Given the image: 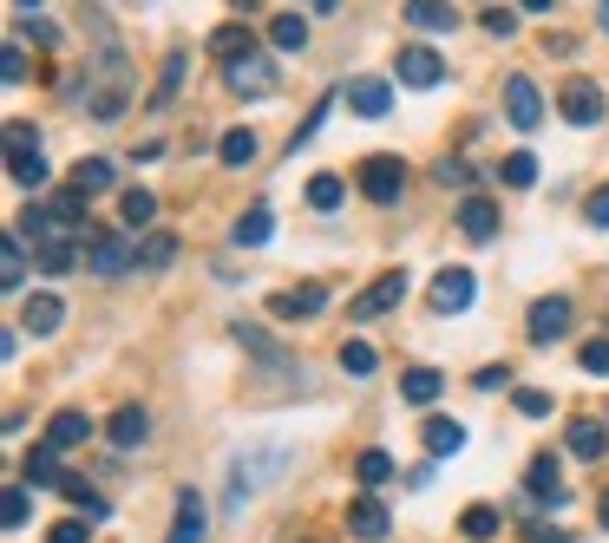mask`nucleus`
Wrapping results in <instances>:
<instances>
[{"mask_svg":"<svg viewBox=\"0 0 609 543\" xmlns=\"http://www.w3.org/2000/svg\"><path fill=\"white\" fill-rule=\"evenodd\" d=\"M26 511H33V498H26V485H13V492L0 498V524H7V531H20V524H26Z\"/></svg>","mask_w":609,"mask_h":543,"instance_id":"37998d69","label":"nucleus"},{"mask_svg":"<svg viewBox=\"0 0 609 543\" xmlns=\"http://www.w3.org/2000/svg\"><path fill=\"white\" fill-rule=\"evenodd\" d=\"M499 177H505L512 190H525V184H538V157H531V151H512V157L499 164Z\"/></svg>","mask_w":609,"mask_h":543,"instance_id":"58836bf2","label":"nucleus"},{"mask_svg":"<svg viewBox=\"0 0 609 543\" xmlns=\"http://www.w3.org/2000/svg\"><path fill=\"white\" fill-rule=\"evenodd\" d=\"M590 223H597V229H609V184L590 197Z\"/></svg>","mask_w":609,"mask_h":543,"instance_id":"6e6d98bb","label":"nucleus"},{"mask_svg":"<svg viewBox=\"0 0 609 543\" xmlns=\"http://www.w3.org/2000/svg\"><path fill=\"white\" fill-rule=\"evenodd\" d=\"M577 361H584V374L609 380V334H604V341H584V354H577Z\"/></svg>","mask_w":609,"mask_h":543,"instance_id":"a18cd8bd","label":"nucleus"},{"mask_svg":"<svg viewBox=\"0 0 609 543\" xmlns=\"http://www.w3.org/2000/svg\"><path fill=\"white\" fill-rule=\"evenodd\" d=\"M394 79L413 85V92H433V85L446 79V59H440L433 46H400V52H394Z\"/></svg>","mask_w":609,"mask_h":543,"instance_id":"20e7f679","label":"nucleus"},{"mask_svg":"<svg viewBox=\"0 0 609 543\" xmlns=\"http://www.w3.org/2000/svg\"><path fill=\"white\" fill-rule=\"evenodd\" d=\"M33 262H39V275H72V269L85 262V249H79L72 236H52L46 249H33Z\"/></svg>","mask_w":609,"mask_h":543,"instance_id":"f3484780","label":"nucleus"},{"mask_svg":"<svg viewBox=\"0 0 609 543\" xmlns=\"http://www.w3.org/2000/svg\"><path fill=\"white\" fill-rule=\"evenodd\" d=\"M7 151H39V131L13 118V125H7Z\"/></svg>","mask_w":609,"mask_h":543,"instance_id":"09e8293b","label":"nucleus"},{"mask_svg":"<svg viewBox=\"0 0 609 543\" xmlns=\"http://www.w3.org/2000/svg\"><path fill=\"white\" fill-rule=\"evenodd\" d=\"M72 190H85V197L112 190V157H79L72 164Z\"/></svg>","mask_w":609,"mask_h":543,"instance_id":"c85d7f7f","label":"nucleus"},{"mask_svg":"<svg viewBox=\"0 0 609 543\" xmlns=\"http://www.w3.org/2000/svg\"><path fill=\"white\" fill-rule=\"evenodd\" d=\"M230 236H236V249H256V243H269V236H276V210H269V203H249V210L236 216V229H230Z\"/></svg>","mask_w":609,"mask_h":543,"instance_id":"dca6fc26","label":"nucleus"},{"mask_svg":"<svg viewBox=\"0 0 609 543\" xmlns=\"http://www.w3.org/2000/svg\"><path fill=\"white\" fill-rule=\"evenodd\" d=\"M223 79H230V92H243V98H269V92H276V59L243 52V59L223 66Z\"/></svg>","mask_w":609,"mask_h":543,"instance_id":"39448f33","label":"nucleus"},{"mask_svg":"<svg viewBox=\"0 0 609 543\" xmlns=\"http://www.w3.org/2000/svg\"><path fill=\"white\" fill-rule=\"evenodd\" d=\"M400 400H407V406H433V400H440V374H433V367H407Z\"/></svg>","mask_w":609,"mask_h":543,"instance_id":"c756f323","label":"nucleus"},{"mask_svg":"<svg viewBox=\"0 0 609 543\" xmlns=\"http://www.w3.org/2000/svg\"><path fill=\"white\" fill-rule=\"evenodd\" d=\"M505 380H512V367H479V374H472V387H479V393H499Z\"/></svg>","mask_w":609,"mask_h":543,"instance_id":"603ef678","label":"nucleus"},{"mask_svg":"<svg viewBox=\"0 0 609 543\" xmlns=\"http://www.w3.org/2000/svg\"><path fill=\"white\" fill-rule=\"evenodd\" d=\"M525 498H531V505H564V498H571V492H564V472H558L551 452L531 459V472H525Z\"/></svg>","mask_w":609,"mask_h":543,"instance_id":"9b49d317","label":"nucleus"},{"mask_svg":"<svg viewBox=\"0 0 609 543\" xmlns=\"http://www.w3.org/2000/svg\"><path fill=\"white\" fill-rule=\"evenodd\" d=\"M20 321H26L33 334H52V328L66 321V302H59V295H26V308H20Z\"/></svg>","mask_w":609,"mask_h":543,"instance_id":"a878e982","label":"nucleus"},{"mask_svg":"<svg viewBox=\"0 0 609 543\" xmlns=\"http://www.w3.org/2000/svg\"><path fill=\"white\" fill-rule=\"evenodd\" d=\"M597 518H604V531H609V492H604V505H597Z\"/></svg>","mask_w":609,"mask_h":543,"instance_id":"13d9d810","label":"nucleus"},{"mask_svg":"<svg viewBox=\"0 0 609 543\" xmlns=\"http://www.w3.org/2000/svg\"><path fill=\"white\" fill-rule=\"evenodd\" d=\"M512 406H518L525 420H544V413H551V393H538V387H518V393H512Z\"/></svg>","mask_w":609,"mask_h":543,"instance_id":"c03bdc74","label":"nucleus"},{"mask_svg":"<svg viewBox=\"0 0 609 543\" xmlns=\"http://www.w3.org/2000/svg\"><path fill=\"white\" fill-rule=\"evenodd\" d=\"M105 439H112L118 452L144 446V439H151V420H144V406H118V413H112V426H105Z\"/></svg>","mask_w":609,"mask_h":543,"instance_id":"2eb2a0df","label":"nucleus"},{"mask_svg":"<svg viewBox=\"0 0 609 543\" xmlns=\"http://www.w3.org/2000/svg\"><path fill=\"white\" fill-rule=\"evenodd\" d=\"M59 492H66V505H72V511H85L92 524H105V498H98L85 479H72V472H66V485H59Z\"/></svg>","mask_w":609,"mask_h":543,"instance_id":"72a5a7b5","label":"nucleus"},{"mask_svg":"<svg viewBox=\"0 0 609 543\" xmlns=\"http://www.w3.org/2000/svg\"><path fill=\"white\" fill-rule=\"evenodd\" d=\"M236 341H243V347H249L262 367H276V374H289V367H295V361H289V354H282V347H276L262 328H256V321H236Z\"/></svg>","mask_w":609,"mask_h":543,"instance_id":"412c9836","label":"nucleus"},{"mask_svg":"<svg viewBox=\"0 0 609 543\" xmlns=\"http://www.w3.org/2000/svg\"><path fill=\"white\" fill-rule=\"evenodd\" d=\"M420 439H426V459H453V452L466 446V426H459V420H426Z\"/></svg>","mask_w":609,"mask_h":543,"instance_id":"5701e85b","label":"nucleus"},{"mask_svg":"<svg viewBox=\"0 0 609 543\" xmlns=\"http://www.w3.org/2000/svg\"><path fill=\"white\" fill-rule=\"evenodd\" d=\"M85 524H92V518H59V524L46 531V543H85V538H92Z\"/></svg>","mask_w":609,"mask_h":543,"instance_id":"49530a36","label":"nucleus"},{"mask_svg":"<svg viewBox=\"0 0 609 543\" xmlns=\"http://www.w3.org/2000/svg\"><path fill=\"white\" fill-rule=\"evenodd\" d=\"M459 229H466L472 243H492V236H499V210H492V197H459Z\"/></svg>","mask_w":609,"mask_h":543,"instance_id":"ddd939ff","label":"nucleus"},{"mask_svg":"<svg viewBox=\"0 0 609 543\" xmlns=\"http://www.w3.org/2000/svg\"><path fill=\"white\" fill-rule=\"evenodd\" d=\"M597 20H604V33H609V0H604V7H597Z\"/></svg>","mask_w":609,"mask_h":543,"instance_id":"052dcab7","label":"nucleus"},{"mask_svg":"<svg viewBox=\"0 0 609 543\" xmlns=\"http://www.w3.org/2000/svg\"><path fill=\"white\" fill-rule=\"evenodd\" d=\"M118 216H125V229H144V223L157 216V197H151V190H125V197H118Z\"/></svg>","mask_w":609,"mask_h":543,"instance_id":"c9c22d12","label":"nucleus"},{"mask_svg":"<svg viewBox=\"0 0 609 543\" xmlns=\"http://www.w3.org/2000/svg\"><path fill=\"white\" fill-rule=\"evenodd\" d=\"M269 46H276V52H302V46H308V20H302V13H276V20H269Z\"/></svg>","mask_w":609,"mask_h":543,"instance_id":"bb28decb","label":"nucleus"},{"mask_svg":"<svg viewBox=\"0 0 609 543\" xmlns=\"http://www.w3.org/2000/svg\"><path fill=\"white\" fill-rule=\"evenodd\" d=\"M341 98H348L354 118H387V111H394V85H387V79H348Z\"/></svg>","mask_w":609,"mask_h":543,"instance_id":"9d476101","label":"nucleus"},{"mask_svg":"<svg viewBox=\"0 0 609 543\" xmlns=\"http://www.w3.org/2000/svg\"><path fill=\"white\" fill-rule=\"evenodd\" d=\"M0 79H7V85H20V79H26V52H20V46H7V52H0Z\"/></svg>","mask_w":609,"mask_h":543,"instance_id":"de8ad7c7","label":"nucleus"},{"mask_svg":"<svg viewBox=\"0 0 609 543\" xmlns=\"http://www.w3.org/2000/svg\"><path fill=\"white\" fill-rule=\"evenodd\" d=\"M407 302V269H380L354 302H348V321H380V315H394Z\"/></svg>","mask_w":609,"mask_h":543,"instance_id":"f257e3e1","label":"nucleus"},{"mask_svg":"<svg viewBox=\"0 0 609 543\" xmlns=\"http://www.w3.org/2000/svg\"><path fill=\"white\" fill-rule=\"evenodd\" d=\"M52 216H59V229H66V236H79V229H85V190H72V184H66V190L52 197Z\"/></svg>","mask_w":609,"mask_h":543,"instance_id":"2f4dec72","label":"nucleus"},{"mask_svg":"<svg viewBox=\"0 0 609 543\" xmlns=\"http://www.w3.org/2000/svg\"><path fill=\"white\" fill-rule=\"evenodd\" d=\"M216 157H223V164H236V170H243V164H249V157H256V131H223V138H216Z\"/></svg>","mask_w":609,"mask_h":543,"instance_id":"4c0bfd02","label":"nucleus"},{"mask_svg":"<svg viewBox=\"0 0 609 543\" xmlns=\"http://www.w3.org/2000/svg\"><path fill=\"white\" fill-rule=\"evenodd\" d=\"M505 118H512L518 131H538V125H544V92H538L525 72L505 79Z\"/></svg>","mask_w":609,"mask_h":543,"instance_id":"0eeeda50","label":"nucleus"},{"mask_svg":"<svg viewBox=\"0 0 609 543\" xmlns=\"http://www.w3.org/2000/svg\"><path fill=\"white\" fill-rule=\"evenodd\" d=\"M564 446H571V459H604V446H609L604 420H571V433H564Z\"/></svg>","mask_w":609,"mask_h":543,"instance_id":"b1692460","label":"nucleus"},{"mask_svg":"<svg viewBox=\"0 0 609 543\" xmlns=\"http://www.w3.org/2000/svg\"><path fill=\"white\" fill-rule=\"evenodd\" d=\"M269 308H276L282 321H295V315H321V308H328V288H321V282H302V288H282Z\"/></svg>","mask_w":609,"mask_h":543,"instance_id":"4468645a","label":"nucleus"},{"mask_svg":"<svg viewBox=\"0 0 609 543\" xmlns=\"http://www.w3.org/2000/svg\"><path fill=\"white\" fill-rule=\"evenodd\" d=\"M400 13H407L420 33H453V26H459V7H446V0H407Z\"/></svg>","mask_w":609,"mask_h":543,"instance_id":"6ab92c4d","label":"nucleus"},{"mask_svg":"<svg viewBox=\"0 0 609 543\" xmlns=\"http://www.w3.org/2000/svg\"><path fill=\"white\" fill-rule=\"evenodd\" d=\"M440 184H446V190H453V184L466 190V184H472V164H459V157H446V164H440Z\"/></svg>","mask_w":609,"mask_h":543,"instance_id":"3c124183","label":"nucleus"},{"mask_svg":"<svg viewBox=\"0 0 609 543\" xmlns=\"http://www.w3.org/2000/svg\"><path fill=\"white\" fill-rule=\"evenodd\" d=\"M171 256H177V236H164V229H157V236H144V249H138V269H164Z\"/></svg>","mask_w":609,"mask_h":543,"instance_id":"a19ab883","label":"nucleus"},{"mask_svg":"<svg viewBox=\"0 0 609 543\" xmlns=\"http://www.w3.org/2000/svg\"><path fill=\"white\" fill-rule=\"evenodd\" d=\"M354 479H361V492H380V485L394 479V459H387V452H361V459H354Z\"/></svg>","mask_w":609,"mask_h":543,"instance_id":"e433bc0d","label":"nucleus"},{"mask_svg":"<svg viewBox=\"0 0 609 543\" xmlns=\"http://www.w3.org/2000/svg\"><path fill=\"white\" fill-rule=\"evenodd\" d=\"M341 374L367 380V374H374V347H367V341H341Z\"/></svg>","mask_w":609,"mask_h":543,"instance_id":"79ce46f5","label":"nucleus"},{"mask_svg":"<svg viewBox=\"0 0 609 543\" xmlns=\"http://www.w3.org/2000/svg\"><path fill=\"white\" fill-rule=\"evenodd\" d=\"M52 452H59V446H33V452L20 459V485H33V492H39V485H52V492H59V485H66V472L52 465Z\"/></svg>","mask_w":609,"mask_h":543,"instance_id":"a211bd4d","label":"nucleus"},{"mask_svg":"<svg viewBox=\"0 0 609 543\" xmlns=\"http://www.w3.org/2000/svg\"><path fill=\"white\" fill-rule=\"evenodd\" d=\"M485 33H499V39H512V33H518V13H505V7H492V13H485Z\"/></svg>","mask_w":609,"mask_h":543,"instance_id":"8fccbe9b","label":"nucleus"},{"mask_svg":"<svg viewBox=\"0 0 609 543\" xmlns=\"http://www.w3.org/2000/svg\"><path fill=\"white\" fill-rule=\"evenodd\" d=\"M308 7H321V13H335V7H341V0H308Z\"/></svg>","mask_w":609,"mask_h":543,"instance_id":"bf43d9fd","label":"nucleus"},{"mask_svg":"<svg viewBox=\"0 0 609 543\" xmlns=\"http://www.w3.org/2000/svg\"><path fill=\"white\" fill-rule=\"evenodd\" d=\"M564 328H571V302H564V295L531 302V321H525V341H531V347H551Z\"/></svg>","mask_w":609,"mask_h":543,"instance_id":"1a4fd4ad","label":"nucleus"},{"mask_svg":"<svg viewBox=\"0 0 609 543\" xmlns=\"http://www.w3.org/2000/svg\"><path fill=\"white\" fill-rule=\"evenodd\" d=\"M210 52H216V59L230 66V59H243V52H256V33H249L243 20H230V26H216V33H210Z\"/></svg>","mask_w":609,"mask_h":543,"instance_id":"393cba45","label":"nucleus"},{"mask_svg":"<svg viewBox=\"0 0 609 543\" xmlns=\"http://www.w3.org/2000/svg\"><path fill=\"white\" fill-rule=\"evenodd\" d=\"M7 177H13L20 190H39V184H46V157H39V151H7Z\"/></svg>","mask_w":609,"mask_h":543,"instance_id":"cd10ccee","label":"nucleus"},{"mask_svg":"<svg viewBox=\"0 0 609 543\" xmlns=\"http://www.w3.org/2000/svg\"><path fill=\"white\" fill-rule=\"evenodd\" d=\"M472 295H479V282H472V269H440L433 275V315H466L472 308Z\"/></svg>","mask_w":609,"mask_h":543,"instance_id":"6e6552de","label":"nucleus"},{"mask_svg":"<svg viewBox=\"0 0 609 543\" xmlns=\"http://www.w3.org/2000/svg\"><path fill=\"white\" fill-rule=\"evenodd\" d=\"M13 7H26V13H33V7H39V0H13Z\"/></svg>","mask_w":609,"mask_h":543,"instance_id":"680f3d73","label":"nucleus"},{"mask_svg":"<svg viewBox=\"0 0 609 543\" xmlns=\"http://www.w3.org/2000/svg\"><path fill=\"white\" fill-rule=\"evenodd\" d=\"M348 531H354L361 543H380L387 531H394V518H387L380 498H354V505H348Z\"/></svg>","mask_w":609,"mask_h":543,"instance_id":"f8f14e48","label":"nucleus"},{"mask_svg":"<svg viewBox=\"0 0 609 543\" xmlns=\"http://www.w3.org/2000/svg\"><path fill=\"white\" fill-rule=\"evenodd\" d=\"M525 543H571V531H558V524H531Z\"/></svg>","mask_w":609,"mask_h":543,"instance_id":"864d4df0","label":"nucleus"},{"mask_svg":"<svg viewBox=\"0 0 609 543\" xmlns=\"http://www.w3.org/2000/svg\"><path fill=\"white\" fill-rule=\"evenodd\" d=\"M26 282V243L20 229H7V249H0V288H20Z\"/></svg>","mask_w":609,"mask_h":543,"instance_id":"473e14b6","label":"nucleus"},{"mask_svg":"<svg viewBox=\"0 0 609 543\" xmlns=\"http://www.w3.org/2000/svg\"><path fill=\"white\" fill-rule=\"evenodd\" d=\"M400 190H407V164L394 151H380V157L361 164V197L367 203H400Z\"/></svg>","mask_w":609,"mask_h":543,"instance_id":"f03ea898","label":"nucleus"},{"mask_svg":"<svg viewBox=\"0 0 609 543\" xmlns=\"http://www.w3.org/2000/svg\"><path fill=\"white\" fill-rule=\"evenodd\" d=\"M341 197H348V190H341V177H335V170H321V177L308 184V210H335Z\"/></svg>","mask_w":609,"mask_h":543,"instance_id":"ea45409f","label":"nucleus"},{"mask_svg":"<svg viewBox=\"0 0 609 543\" xmlns=\"http://www.w3.org/2000/svg\"><path fill=\"white\" fill-rule=\"evenodd\" d=\"M85 439H92V420H85V413H72V406H66V413H52V426H46V446L72 452V446H85Z\"/></svg>","mask_w":609,"mask_h":543,"instance_id":"4be33fe9","label":"nucleus"},{"mask_svg":"<svg viewBox=\"0 0 609 543\" xmlns=\"http://www.w3.org/2000/svg\"><path fill=\"white\" fill-rule=\"evenodd\" d=\"M459 531H466V538H472V543H492V538H499V531H505V518H499L492 505H472V511L459 518Z\"/></svg>","mask_w":609,"mask_h":543,"instance_id":"f704fd0d","label":"nucleus"},{"mask_svg":"<svg viewBox=\"0 0 609 543\" xmlns=\"http://www.w3.org/2000/svg\"><path fill=\"white\" fill-rule=\"evenodd\" d=\"M184 66H190V52H171V59H164L157 85H151V105H157V111H164V105L177 98V85H184Z\"/></svg>","mask_w":609,"mask_h":543,"instance_id":"7c9ffc66","label":"nucleus"},{"mask_svg":"<svg viewBox=\"0 0 609 543\" xmlns=\"http://www.w3.org/2000/svg\"><path fill=\"white\" fill-rule=\"evenodd\" d=\"M26 39H33V46H52V39H59V26H46V20H26Z\"/></svg>","mask_w":609,"mask_h":543,"instance_id":"5fc2aeb1","label":"nucleus"},{"mask_svg":"<svg viewBox=\"0 0 609 543\" xmlns=\"http://www.w3.org/2000/svg\"><path fill=\"white\" fill-rule=\"evenodd\" d=\"M164 543H203V498H197L190 485L177 492V524H171V538Z\"/></svg>","mask_w":609,"mask_h":543,"instance_id":"aec40b11","label":"nucleus"},{"mask_svg":"<svg viewBox=\"0 0 609 543\" xmlns=\"http://www.w3.org/2000/svg\"><path fill=\"white\" fill-rule=\"evenodd\" d=\"M558 111H564V125H597L604 118V85L597 79H564L558 85Z\"/></svg>","mask_w":609,"mask_h":543,"instance_id":"423d86ee","label":"nucleus"},{"mask_svg":"<svg viewBox=\"0 0 609 543\" xmlns=\"http://www.w3.org/2000/svg\"><path fill=\"white\" fill-rule=\"evenodd\" d=\"M85 269L92 275H125V269H138V249L118 229H92L85 236Z\"/></svg>","mask_w":609,"mask_h":543,"instance_id":"7ed1b4c3","label":"nucleus"},{"mask_svg":"<svg viewBox=\"0 0 609 543\" xmlns=\"http://www.w3.org/2000/svg\"><path fill=\"white\" fill-rule=\"evenodd\" d=\"M518 7H531V13H551V7H558V0H518Z\"/></svg>","mask_w":609,"mask_h":543,"instance_id":"4d7b16f0","label":"nucleus"}]
</instances>
